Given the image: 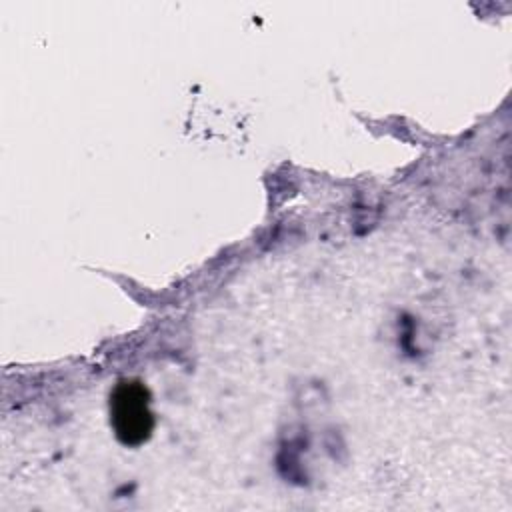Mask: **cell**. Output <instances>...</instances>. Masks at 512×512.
<instances>
[{"label": "cell", "instance_id": "obj_1", "mask_svg": "<svg viewBox=\"0 0 512 512\" xmlns=\"http://www.w3.org/2000/svg\"><path fill=\"white\" fill-rule=\"evenodd\" d=\"M110 424L114 436L130 448L144 444L154 430L150 392L136 378L118 380L110 392Z\"/></svg>", "mask_w": 512, "mask_h": 512}]
</instances>
